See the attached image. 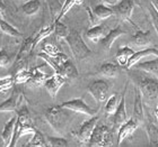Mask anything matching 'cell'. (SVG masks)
<instances>
[{
	"label": "cell",
	"mask_w": 158,
	"mask_h": 147,
	"mask_svg": "<svg viewBox=\"0 0 158 147\" xmlns=\"http://www.w3.org/2000/svg\"><path fill=\"white\" fill-rule=\"evenodd\" d=\"M130 78L140 91L143 103L155 105L158 100V78L137 69L135 72H130Z\"/></svg>",
	"instance_id": "6da1fadb"
},
{
	"label": "cell",
	"mask_w": 158,
	"mask_h": 147,
	"mask_svg": "<svg viewBox=\"0 0 158 147\" xmlns=\"http://www.w3.org/2000/svg\"><path fill=\"white\" fill-rule=\"evenodd\" d=\"M75 112L69 109H66L61 107L60 105L52 106L49 107L44 112V117H45L48 124L52 127L54 131L58 134H64L69 124L73 121Z\"/></svg>",
	"instance_id": "7a4b0ae2"
},
{
	"label": "cell",
	"mask_w": 158,
	"mask_h": 147,
	"mask_svg": "<svg viewBox=\"0 0 158 147\" xmlns=\"http://www.w3.org/2000/svg\"><path fill=\"white\" fill-rule=\"evenodd\" d=\"M16 112H17V120H16V125H15V131H14L13 141L10 143L9 147L16 146L17 141H18V139L22 136L33 134L34 131H35V129H36L35 126L33 125V122H32L30 111H28L26 106L22 105L20 108Z\"/></svg>",
	"instance_id": "3957f363"
},
{
	"label": "cell",
	"mask_w": 158,
	"mask_h": 147,
	"mask_svg": "<svg viewBox=\"0 0 158 147\" xmlns=\"http://www.w3.org/2000/svg\"><path fill=\"white\" fill-rule=\"evenodd\" d=\"M64 41L68 44L73 57L76 60L82 61V60H86L88 59L89 56H92V49L87 46L79 30H70L69 35L64 38Z\"/></svg>",
	"instance_id": "277c9868"
},
{
	"label": "cell",
	"mask_w": 158,
	"mask_h": 147,
	"mask_svg": "<svg viewBox=\"0 0 158 147\" xmlns=\"http://www.w3.org/2000/svg\"><path fill=\"white\" fill-rule=\"evenodd\" d=\"M112 130L105 125H97L93 130L87 145L88 146H111L112 145Z\"/></svg>",
	"instance_id": "5b68a950"
},
{
	"label": "cell",
	"mask_w": 158,
	"mask_h": 147,
	"mask_svg": "<svg viewBox=\"0 0 158 147\" xmlns=\"http://www.w3.org/2000/svg\"><path fill=\"white\" fill-rule=\"evenodd\" d=\"M110 89H111V84L109 81H106L104 79H97L89 83L87 87V91L95 99L97 103H103L109 98Z\"/></svg>",
	"instance_id": "8992f818"
},
{
	"label": "cell",
	"mask_w": 158,
	"mask_h": 147,
	"mask_svg": "<svg viewBox=\"0 0 158 147\" xmlns=\"http://www.w3.org/2000/svg\"><path fill=\"white\" fill-rule=\"evenodd\" d=\"M127 90H128V82L125 83L123 92H122V95H121V99L118 100V107H116V110H115V112L113 114L112 133L118 131V127L129 119L127 108H125V95H127Z\"/></svg>",
	"instance_id": "52a82bcc"
},
{
	"label": "cell",
	"mask_w": 158,
	"mask_h": 147,
	"mask_svg": "<svg viewBox=\"0 0 158 147\" xmlns=\"http://www.w3.org/2000/svg\"><path fill=\"white\" fill-rule=\"evenodd\" d=\"M60 106L63 107V108L73 111L75 114H86V116H89V117H93V116H95V114H97V110H96V109H93L92 107H89L85 102V100H84L82 97L76 98V99H71V100H68V101H64Z\"/></svg>",
	"instance_id": "ba28073f"
},
{
	"label": "cell",
	"mask_w": 158,
	"mask_h": 147,
	"mask_svg": "<svg viewBox=\"0 0 158 147\" xmlns=\"http://www.w3.org/2000/svg\"><path fill=\"white\" fill-rule=\"evenodd\" d=\"M24 95L18 88H13L11 95L7 100L0 103V112H16L23 105Z\"/></svg>",
	"instance_id": "9c48e42d"
},
{
	"label": "cell",
	"mask_w": 158,
	"mask_h": 147,
	"mask_svg": "<svg viewBox=\"0 0 158 147\" xmlns=\"http://www.w3.org/2000/svg\"><path fill=\"white\" fill-rule=\"evenodd\" d=\"M112 9L114 15H116L121 20L129 21L130 24L135 25L131 20L132 13L135 9V0H120L116 5L112 6Z\"/></svg>",
	"instance_id": "30bf717a"
},
{
	"label": "cell",
	"mask_w": 158,
	"mask_h": 147,
	"mask_svg": "<svg viewBox=\"0 0 158 147\" xmlns=\"http://www.w3.org/2000/svg\"><path fill=\"white\" fill-rule=\"evenodd\" d=\"M33 49H34L33 36H30L24 41L22 46H20L19 52H18L16 59L14 61V69L17 71V70L24 68L25 63L27 62V60H28V57H30L31 53H32Z\"/></svg>",
	"instance_id": "8fae6325"
},
{
	"label": "cell",
	"mask_w": 158,
	"mask_h": 147,
	"mask_svg": "<svg viewBox=\"0 0 158 147\" xmlns=\"http://www.w3.org/2000/svg\"><path fill=\"white\" fill-rule=\"evenodd\" d=\"M97 122H98V116H96V114L89 118L88 120L82 122V125L79 127V129L75 134V136L77 137V139L79 141L80 144L87 145L89 138H90V135H92Z\"/></svg>",
	"instance_id": "7c38bea8"
},
{
	"label": "cell",
	"mask_w": 158,
	"mask_h": 147,
	"mask_svg": "<svg viewBox=\"0 0 158 147\" xmlns=\"http://www.w3.org/2000/svg\"><path fill=\"white\" fill-rule=\"evenodd\" d=\"M66 81L67 79L64 76L54 73L53 75H50L49 78L46 79L45 81H44V83H43V85L46 89V91L50 95V97L52 99H56L58 92L61 89V87L66 83Z\"/></svg>",
	"instance_id": "4fadbf2b"
},
{
	"label": "cell",
	"mask_w": 158,
	"mask_h": 147,
	"mask_svg": "<svg viewBox=\"0 0 158 147\" xmlns=\"http://www.w3.org/2000/svg\"><path fill=\"white\" fill-rule=\"evenodd\" d=\"M139 126L140 125L132 118H130L125 122H123L118 129V141H116V145L120 146L122 144V141H125L128 137H130L138 129Z\"/></svg>",
	"instance_id": "5bb4252c"
},
{
	"label": "cell",
	"mask_w": 158,
	"mask_h": 147,
	"mask_svg": "<svg viewBox=\"0 0 158 147\" xmlns=\"http://www.w3.org/2000/svg\"><path fill=\"white\" fill-rule=\"evenodd\" d=\"M131 118L135 119L139 125L143 124L146 119L142 97H141V95H140V91L138 90L137 87H135V106H133V112H132Z\"/></svg>",
	"instance_id": "9a60e30c"
},
{
	"label": "cell",
	"mask_w": 158,
	"mask_h": 147,
	"mask_svg": "<svg viewBox=\"0 0 158 147\" xmlns=\"http://www.w3.org/2000/svg\"><path fill=\"white\" fill-rule=\"evenodd\" d=\"M124 34H127V32L122 28L121 25H118V26H116L115 28L110 29L105 36L101 39V45L103 46V48L111 49V47L113 46L114 42H115L116 39H118L120 36L124 35Z\"/></svg>",
	"instance_id": "2e32d148"
},
{
	"label": "cell",
	"mask_w": 158,
	"mask_h": 147,
	"mask_svg": "<svg viewBox=\"0 0 158 147\" xmlns=\"http://www.w3.org/2000/svg\"><path fill=\"white\" fill-rule=\"evenodd\" d=\"M16 120H17V116H13L9 120L6 121V124L3 126L2 133H1V139H2L3 146H6V147L10 146V143H11L13 137H14Z\"/></svg>",
	"instance_id": "e0dca14e"
},
{
	"label": "cell",
	"mask_w": 158,
	"mask_h": 147,
	"mask_svg": "<svg viewBox=\"0 0 158 147\" xmlns=\"http://www.w3.org/2000/svg\"><path fill=\"white\" fill-rule=\"evenodd\" d=\"M121 73V68L115 64V63L112 62H106L103 63L102 65L99 66L98 71H97V74L103 76V78H107V79H115L118 78Z\"/></svg>",
	"instance_id": "ac0fdd59"
},
{
	"label": "cell",
	"mask_w": 158,
	"mask_h": 147,
	"mask_svg": "<svg viewBox=\"0 0 158 147\" xmlns=\"http://www.w3.org/2000/svg\"><path fill=\"white\" fill-rule=\"evenodd\" d=\"M149 55L158 56V49L154 48V47H149V48H145V49H141V51H138V52H135L133 53V55L129 59L128 63H127V65H125V69L130 70L131 68H133L137 63L140 62L143 57L149 56Z\"/></svg>",
	"instance_id": "d6986e66"
},
{
	"label": "cell",
	"mask_w": 158,
	"mask_h": 147,
	"mask_svg": "<svg viewBox=\"0 0 158 147\" xmlns=\"http://www.w3.org/2000/svg\"><path fill=\"white\" fill-rule=\"evenodd\" d=\"M109 28L107 26L103 25V24H98V25H95V26H92L87 30L86 33V36L89 41H92L94 43H98L101 42V39L105 36L107 32H109Z\"/></svg>",
	"instance_id": "ffe728a7"
},
{
	"label": "cell",
	"mask_w": 158,
	"mask_h": 147,
	"mask_svg": "<svg viewBox=\"0 0 158 147\" xmlns=\"http://www.w3.org/2000/svg\"><path fill=\"white\" fill-rule=\"evenodd\" d=\"M131 43L138 47H145V46L150 45L152 44V34L149 30L143 32V30L138 29L132 36Z\"/></svg>",
	"instance_id": "44dd1931"
},
{
	"label": "cell",
	"mask_w": 158,
	"mask_h": 147,
	"mask_svg": "<svg viewBox=\"0 0 158 147\" xmlns=\"http://www.w3.org/2000/svg\"><path fill=\"white\" fill-rule=\"evenodd\" d=\"M135 69L143 71L146 73L154 75L158 78V56L156 59L150 60V61H146V62H138L135 64Z\"/></svg>",
	"instance_id": "7402d4cb"
},
{
	"label": "cell",
	"mask_w": 158,
	"mask_h": 147,
	"mask_svg": "<svg viewBox=\"0 0 158 147\" xmlns=\"http://www.w3.org/2000/svg\"><path fill=\"white\" fill-rule=\"evenodd\" d=\"M145 124L149 145L152 147H158V127L150 119H145Z\"/></svg>",
	"instance_id": "603a6c76"
},
{
	"label": "cell",
	"mask_w": 158,
	"mask_h": 147,
	"mask_svg": "<svg viewBox=\"0 0 158 147\" xmlns=\"http://www.w3.org/2000/svg\"><path fill=\"white\" fill-rule=\"evenodd\" d=\"M41 9V0H27L20 6V11L26 16H34Z\"/></svg>",
	"instance_id": "cb8c5ba5"
},
{
	"label": "cell",
	"mask_w": 158,
	"mask_h": 147,
	"mask_svg": "<svg viewBox=\"0 0 158 147\" xmlns=\"http://www.w3.org/2000/svg\"><path fill=\"white\" fill-rule=\"evenodd\" d=\"M93 13L96 16V18L99 20H104L110 18L111 16L114 15V11H113L112 7L107 6L105 3H99L93 9Z\"/></svg>",
	"instance_id": "d4e9b609"
},
{
	"label": "cell",
	"mask_w": 158,
	"mask_h": 147,
	"mask_svg": "<svg viewBox=\"0 0 158 147\" xmlns=\"http://www.w3.org/2000/svg\"><path fill=\"white\" fill-rule=\"evenodd\" d=\"M133 53H135V51H133L131 47H129V46H123V47H120V48H118V51L116 52V55H115L116 62L118 63V65H120V66H125V65H127V63H128L129 59L133 55Z\"/></svg>",
	"instance_id": "484cf974"
},
{
	"label": "cell",
	"mask_w": 158,
	"mask_h": 147,
	"mask_svg": "<svg viewBox=\"0 0 158 147\" xmlns=\"http://www.w3.org/2000/svg\"><path fill=\"white\" fill-rule=\"evenodd\" d=\"M31 72H32V78H31V80L28 81V83L32 85H35V87L42 85L43 83H44V81L50 76L49 74H46V73L43 72L40 66L31 69Z\"/></svg>",
	"instance_id": "4316f807"
},
{
	"label": "cell",
	"mask_w": 158,
	"mask_h": 147,
	"mask_svg": "<svg viewBox=\"0 0 158 147\" xmlns=\"http://www.w3.org/2000/svg\"><path fill=\"white\" fill-rule=\"evenodd\" d=\"M61 75L66 79H76L78 78V70L69 59L61 64Z\"/></svg>",
	"instance_id": "83f0119b"
},
{
	"label": "cell",
	"mask_w": 158,
	"mask_h": 147,
	"mask_svg": "<svg viewBox=\"0 0 158 147\" xmlns=\"http://www.w3.org/2000/svg\"><path fill=\"white\" fill-rule=\"evenodd\" d=\"M33 137L31 138L28 143L25 144L26 147H45L48 146V143H46V137H44V135L39 130V129H35L33 134Z\"/></svg>",
	"instance_id": "f1b7e54d"
},
{
	"label": "cell",
	"mask_w": 158,
	"mask_h": 147,
	"mask_svg": "<svg viewBox=\"0 0 158 147\" xmlns=\"http://www.w3.org/2000/svg\"><path fill=\"white\" fill-rule=\"evenodd\" d=\"M0 30L10 37H23V34L20 33L19 30L11 26L9 23H7L1 16H0Z\"/></svg>",
	"instance_id": "f546056e"
},
{
	"label": "cell",
	"mask_w": 158,
	"mask_h": 147,
	"mask_svg": "<svg viewBox=\"0 0 158 147\" xmlns=\"http://www.w3.org/2000/svg\"><path fill=\"white\" fill-rule=\"evenodd\" d=\"M84 0H63L62 6H61V10H60L59 15L56 16V18L53 21H59L66 16V14L69 11L73 6H77V5H80Z\"/></svg>",
	"instance_id": "4dcf8cb0"
},
{
	"label": "cell",
	"mask_w": 158,
	"mask_h": 147,
	"mask_svg": "<svg viewBox=\"0 0 158 147\" xmlns=\"http://www.w3.org/2000/svg\"><path fill=\"white\" fill-rule=\"evenodd\" d=\"M32 78V72L31 70L27 69H22L17 70L15 74H14V79H15V84H24V83H28V81Z\"/></svg>",
	"instance_id": "1f68e13d"
},
{
	"label": "cell",
	"mask_w": 158,
	"mask_h": 147,
	"mask_svg": "<svg viewBox=\"0 0 158 147\" xmlns=\"http://www.w3.org/2000/svg\"><path fill=\"white\" fill-rule=\"evenodd\" d=\"M54 23V29H53V34L56 35L58 39H64L70 33L69 27L67 26L66 24H63L61 20L59 21H53Z\"/></svg>",
	"instance_id": "d6a6232c"
},
{
	"label": "cell",
	"mask_w": 158,
	"mask_h": 147,
	"mask_svg": "<svg viewBox=\"0 0 158 147\" xmlns=\"http://www.w3.org/2000/svg\"><path fill=\"white\" fill-rule=\"evenodd\" d=\"M118 105V95L113 93L110 98H107L105 105V114L106 116H112L116 110V107Z\"/></svg>",
	"instance_id": "836d02e7"
},
{
	"label": "cell",
	"mask_w": 158,
	"mask_h": 147,
	"mask_svg": "<svg viewBox=\"0 0 158 147\" xmlns=\"http://www.w3.org/2000/svg\"><path fill=\"white\" fill-rule=\"evenodd\" d=\"M14 85H15L14 74L6 75V76H0V93H5L8 90L13 89Z\"/></svg>",
	"instance_id": "e575fe53"
},
{
	"label": "cell",
	"mask_w": 158,
	"mask_h": 147,
	"mask_svg": "<svg viewBox=\"0 0 158 147\" xmlns=\"http://www.w3.org/2000/svg\"><path fill=\"white\" fill-rule=\"evenodd\" d=\"M46 143H48V146H51V147L69 146L68 139L64 137H59V136H49V137H46Z\"/></svg>",
	"instance_id": "d590c367"
},
{
	"label": "cell",
	"mask_w": 158,
	"mask_h": 147,
	"mask_svg": "<svg viewBox=\"0 0 158 147\" xmlns=\"http://www.w3.org/2000/svg\"><path fill=\"white\" fill-rule=\"evenodd\" d=\"M46 2H48V6H49V9H50V13H51V16H52V19L54 20L56 18V16L59 15L62 3H61L60 0H46Z\"/></svg>",
	"instance_id": "8d00e7d4"
},
{
	"label": "cell",
	"mask_w": 158,
	"mask_h": 147,
	"mask_svg": "<svg viewBox=\"0 0 158 147\" xmlns=\"http://www.w3.org/2000/svg\"><path fill=\"white\" fill-rule=\"evenodd\" d=\"M11 63H13V57L7 52V49L2 47L0 49V68L6 69V68L11 65Z\"/></svg>",
	"instance_id": "74e56055"
},
{
	"label": "cell",
	"mask_w": 158,
	"mask_h": 147,
	"mask_svg": "<svg viewBox=\"0 0 158 147\" xmlns=\"http://www.w3.org/2000/svg\"><path fill=\"white\" fill-rule=\"evenodd\" d=\"M42 49H43L42 52H44L49 56H52V57L53 56H56L60 53V49L58 48L54 44H52V43H45V44L43 45Z\"/></svg>",
	"instance_id": "f35d334b"
},
{
	"label": "cell",
	"mask_w": 158,
	"mask_h": 147,
	"mask_svg": "<svg viewBox=\"0 0 158 147\" xmlns=\"http://www.w3.org/2000/svg\"><path fill=\"white\" fill-rule=\"evenodd\" d=\"M148 13H149V15H150L152 25L155 27L156 33H157V36H158V11L155 9V7L152 6L150 2H149V5H148Z\"/></svg>",
	"instance_id": "ab89813d"
},
{
	"label": "cell",
	"mask_w": 158,
	"mask_h": 147,
	"mask_svg": "<svg viewBox=\"0 0 158 147\" xmlns=\"http://www.w3.org/2000/svg\"><path fill=\"white\" fill-rule=\"evenodd\" d=\"M6 10H7V7H6V3H5V0H0V16L3 17L6 15Z\"/></svg>",
	"instance_id": "60d3db41"
},
{
	"label": "cell",
	"mask_w": 158,
	"mask_h": 147,
	"mask_svg": "<svg viewBox=\"0 0 158 147\" xmlns=\"http://www.w3.org/2000/svg\"><path fill=\"white\" fill-rule=\"evenodd\" d=\"M102 1L105 3V5H107V6L112 7V6H114V5H116L120 0H102Z\"/></svg>",
	"instance_id": "b9f144b4"
},
{
	"label": "cell",
	"mask_w": 158,
	"mask_h": 147,
	"mask_svg": "<svg viewBox=\"0 0 158 147\" xmlns=\"http://www.w3.org/2000/svg\"><path fill=\"white\" fill-rule=\"evenodd\" d=\"M149 2L152 3V6L155 7V9L158 11V0H149Z\"/></svg>",
	"instance_id": "7bdbcfd3"
},
{
	"label": "cell",
	"mask_w": 158,
	"mask_h": 147,
	"mask_svg": "<svg viewBox=\"0 0 158 147\" xmlns=\"http://www.w3.org/2000/svg\"><path fill=\"white\" fill-rule=\"evenodd\" d=\"M154 116H155V118L158 120V103H157V105H156L155 111H154Z\"/></svg>",
	"instance_id": "ee69618b"
},
{
	"label": "cell",
	"mask_w": 158,
	"mask_h": 147,
	"mask_svg": "<svg viewBox=\"0 0 158 147\" xmlns=\"http://www.w3.org/2000/svg\"><path fill=\"white\" fill-rule=\"evenodd\" d=\"M24 1H27V0H24Z\"/></svg>",
	"instance_id": "f6af8a7d"
},
{
	"label": "cell",
	"mask_w": 158,
	"mask_h": 147,
	"mask_svg": "<svg viewBox=\"0 0 158 147\" xmlns=\"http://www.w3.org/2000/svg\"><path fill=\"white\" fill-rule=\"evenodd\" d=\"M135 1H139V0H135Z\"/></svg>",
	"instance_id": "bcb514c9"
},
{
	"label": "cell",
	"mask_w": 158,
	"mask_h": 147,
	"mask_svg": "<svg viewBox=\"0 0 158 147\" xmlns=\"http://www.w3.org/2000/svg\"><path fill=\"white\" fill-rule=\"evenodd\" d=\"M60 1H61V0H60Z\"/></svg>",
	"instance_id": "7dc6e473"
}]
</instances>
